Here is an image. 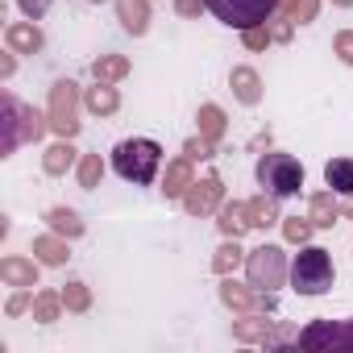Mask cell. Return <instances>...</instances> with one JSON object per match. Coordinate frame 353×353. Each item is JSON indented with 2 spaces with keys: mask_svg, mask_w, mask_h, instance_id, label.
<instances>
[{
  "mask_svg": "<svg viewBox=\"0 0 353 353\" xmlns=\"http://www.w3.org/2000/svg\"><path fill=\"white\" fill-rule=\"evenodd\" d=\"M258 188H262V196H270V200H287V196H299V188H303V166H299V158H291V154H262L258 158Z\"/></svg>",
  "mask_w": 353,
  "mask_h": 353,
  "instance_id": "7a4b0ae2",
  "label": "cell"
},
{
  "mask_svg": "<svg viewBox=\"0 0 353 353\" xmlns=\"http://www.w3.org/2000/svg\"><path fill=\"white\" fill-rule=\"evenodd\" d=\"M245 274H250V287H254V291H274V287H283V279L291 274V270H287V254H283L279 245H258V250H250V258H245Z\"/></svg>",
  "mask_w": 353,
  "mask_h": 353,
  "instance_id": "5b68a950",
  "label": "cell"
},
{
  "mask_svg": "<svg viewBox=\"0 0 353 353\" xmlns=\"http://www.w3.org/2000/svg\"><path fill=\"white\" fill-rule=\"evenodd\" d=\"M34 254H38L46 266H63V262H67V245L54 241V237H38V241H34Z\"/></svg>",
  "mask_w": 353,
  "mask_h": 353,
  "instance_id": "9a60e30c",
  "label": "cell"
},
{
  "mask_svg": "<svg viewBox=\"0 0 353 353\" xmlns=\"http://www.w3.org/2000/svg\"><path fill=\"white\" fill-rule=\"evenodd\" d=\"M332 46H336L341 63H349V67H353V34H336V42H332Z\"/></svg>",
  "mask_w": 353,
  "mask_h": 353,
  "instance_id": "f546056e",
  "label": "cell"
},
{
  "mask_svg": "<svg viewBox=\"0 0 353 353\" xmlns=\"http://www.w3.org/2000/svg\"><path fill=\"white\" fill-rule=\"evenodd\" d=\"M324 183L336 196H353V158H332L324 166Z\"/></svg>",
  "mask_w": 353,
  "mask_h": 353,
  "instance_id": "ba28073f",
  "label": "cell"
},
{
  "mask_svg": "<svg viewBox=\"0 0 353 353\" xmlns=\"http://www.w3.org/2000/svg\"><path fill=\"white\" fill-rule=\"evenodd\" d=\"M92 71H96V79H121V75L129 71V63H125V59H100Z\"/></svg>",
  "mask_w": 353,
  "mask_h": 353,
  "instance_id": "7402d4cb",
  "label": "cell"
},
{
  "mask_svg": "<svg viewBox=\"0 0 353 353\" xmlns=\"http://www.w3.org/2000/svg\"><path fill=\"white\" fill-rule=\"evenodd\" d=\"M332 5H353V0H332Z\"/></svg>",
  "mask_w": 353,
  "mask_h": 353,
  "instance_id": "836d02e7",
  "label": "cell"
},
{
  "mask_svg": "<svg viewBox=\"0 0 353 353\" xmlns=\"http://www.w3.org/2000/svg\"><path fill=\"white\" fill-rule=\"evenodd\" d=\"M5 38H9V46H13L17 54H34V50H42V30H38V26H9Z\"/></svg>",
  "mask_w": 353,
  "mask_h": 353,
  "instance_id": "30bf717a",
  "label": "cell"
},
{
  "mask_svg": "<svg viewBox=\"0 0 353 353\" xmlns=\"http://www.w3.org/2000/svg\"><path fill=\"white\" fill-rule=\"evenodd\" d=\"M233 92H237V100H241V104H258V96H262L258 71H250V67H237V71H233Z\"/></svg>",
  "mask_w": 353,
  "mask_h": 353,
  "instance_id": "8fae6325",
  "label": "cell"
},
{
  "mask_svg": "<svg viewBox=\"0 0 353 353\" xmlns=\"http://www.w3.org/2000/svg\"><path fill=\"white\" fill-rule=\"evenodd\" d=\"M200 121H204V133H208V141H212V137L221 133V125H225V117H221V108H216V104H208V108L200 112Z\"/></svg>",
  "mask_w": 353,
  "mask_h": 353,
  "instance_id": "603a6c76",
  "label": "cell"
},
{
  "mask_svg": "<svg viewBox=\"0 0 353 353\" xmlns=\"http://www.w3.org/2000/svg\"><path fill=\"white\" fill-rule=\"evenodd\" d=\"M63 303L75 307V312H83V307H88V291H83V283H71V287L63 291Z\"/></svg>",
  "mask_w": 353,
  "mask_h": 353,
  "instance_id": "d4e9b609",
  "label": "cell"
},
{
  "mask_svg": "<svg viewBox=\"0 0 353 353\" xmlns=\"http://www.w3.org/2000/svg\"><path fill=\"white\" fill-rule=\"evenodd\" d=\"M158 166H162V145L150 137H125L112 150V170L133 188H150L158 179Z\"/></svg>",
  "mask_w": 353,
  "mask_h": 353,
  "instance_id": "6da1fadb",
  "label": "cell"
},
{
  "mask_svg": "<svg viewBox=\"0 0 353 353\" xmlns=\"http://www.w3.org/2000/svg\"><path fill=\"white\" fill-rule=\"evenodd\" d=\"M92 5H100V0H92Z\"/></svg>",
  "mask_w": 353,
  "mask_h": 353,
  "instance_id": "e575fe53",
  "label": "cell"
},
{
  "mask_svg": "<svg viewBox=\"0 0 353 353\" xmlns=\"http://www.w3.org/2000/svg\"><path fill=\"white\" fill-rule=\"evenodd\" d=\"M332 216H336V204H332V192H328V196H316V200H312V225H320V229H328V225H332Z\"/></svg>",
  "mask_w": 353,
  "mask_h": 353,
  "instance_id": "d6986e66",
  "label": "cell"
},
{
  "mask_svg": "<svg viewBox=\"0 0 353 353\" xmlns=\"http://www.w3.org/2000/svg\"><path fill=\"white\" fill-rule=\"evenodd\" d=\"M287 5H291L295 21H312L316 17V0H287Z\"/></svg>",
  "mask_w": 353,
  "mask_h": 353,
  "instance_id": "4316f807",
  "label": "cell"
},
{
  "mask_svg": "<svg viewBox=\"0 0 353 353\" xmlns=\"http://www.w3.org/2000/svg\"><path fill=\"white\" fill-rule=\"evenodd\" d=\"M0 274H5L9 283H17V287H34V283H38V266H30V262H17V258L0 262Z\"/></svg>",
  "mask_w": 353,
  "mask_h": 353,
  "instance_id": "4fadbf2b",
  "label": "cell"
},
{
  "mask_svg": "<svg viewBox=\"0 0 353 353\" xmlns=\"http://www.w3.org/2000/svg\"><path fill=\"white\" fill-rule=\"evenodd\" d=\"M100 170H104V166H100V154H88V158L79 162V183H83V188H96V183H100Z\"/></svg>",
  "mask_w": 353,
  "mask_h": 353,
  "instance_id": "44dd1931",
  "label": "cell"
},
{
  "mask_svg": "<svg viewBox=\"0 0 353 353\" xmlns=\"http://www.w3.org/2000/svg\"><path fill=\"white\" fill-rule=\"evenodd\" d=\"M307 233H312V221H299V216L287 221V237L291 241H307Z\"/></svg>",
  "mask_w": 353,
  "mask_h": 353,
  "instance_id": "83f0119b",
  "label": "cell"
},
{
  "mask_svg": "<svg viewBox=\"0 0 353 353\" xmlns=\"http://www.w3.org/2000/svg\"><path fill=\"white\" fill-rule=\"evenodd\" d=\"M188 179H192V170H188V162H174V166L166 170V188H162V192H166V196H179L183 188H192Z\"/></svg>",
  "mask_w": 353,
  "mask_h": 353,
  "instance_id": "ac0fdd59",
  "label": "cell"
},
{
  "mask_svg": "<svg viewBox=\"0 0 353 353\" xmlns=\"http://www.w3.org/2000/svg\"><path fill=\"white\" fill-rule=\"evenodd\" d=\"M237 262H241V250H237V241H233V245H225V250H221L216 270H229V266H237Z\"/></svg>",
  "mask_w": 353,
  "mask_h": 353,
  "instance_id": "f1b7e54d",
  "label": "cell"
},
{
  "mask_svg": "<svg viewBox=\"0 0 353 353\" xmlns=\"http://www.w3.org/2000/svg\"><path fill=\"white\" fill-rule=\"evenodd\" d=\"M188 212L192 216H204V212H212L216 204H221V179H204V183H192V192H188Z\"/></svg>",
  "mask_w": 353,
  "mask_h": 353,
  "instance_id": "52a82bcc",
  "label": "cell"
},
{
  "mask_svg": "<svg viewBox=\"0 0 353 353\" xmlns=\"http://www.w3.org/2000/svg\"><path fill=\"white\" fill-rule=\"evenodd\" d=\"M266 42H270L266 26H254V30H245V46H254V50H258V46H266Z\"/></svg>",
  "mask_w": 353,
  "mask_h": 353,
  "instance_id": "4dcf8cb0",
  "label": "cell"
},
{
  "mask_svg": "<svg viewBox=\"0 0 353 353\" xmlns=\"http://www.w3.org/2000/svg\"><path fill=\"white\" fill-rule=\"evenodd\" d=\"M332 279H336V270H332L328 250L303 245L295 254V262H291V287L299 295H324V291H332Z\"/></svg>",
  "mask_w": 353,
  "mask_h": 353,
  "instance_id": "3957f363",
  "label": "cell"
},
{
  "mask_svg": "<svg viewBox=\"0 0 353 353\" xmlns=\"http://www.w3.org/2000/svg\"><path fill=\"white\" fill-rule=\"evenodd\" d=\"M71 162H75V150H71L67 141H59V145H54V150L46 154V174H63V170H67Z\"/></svg>",
  "mask_w": 353,
  "mask_h": 353,
  "instance_id": "2e32d148",
  "label": "cell"
},
{
  "mask_svg": "<svg viewBox=\"0 0 353 353\" xmlns=\"http://www.w3.org/2000/svg\"><path fill=\"white\" fill-rule=\"evenodd\" d=\"M117 104H121V96H117L104 79L88 92V108H92V112H117Z\"/></svg>",
  "mask_w": 353,
  "mask_h": 353,
  "instance_id": "5bb4252c",
  "label": "cell"
},
{
  "mask_svg": "<svg viewBox=\"0 0 353 353\" xmlns=\"http://www.w3.org/2000/svg\"><path fill=\"white\" fill-rule=\"evenodd\" d=\"M204 9L221 21V26H229V30H254V26H266L270 17H274V9H279V0H204Z\"/></svg>",
  "mask_w": 353,
  "mask_h": 353,
  "instance_id": "277c9868",
  "label": "cell"
},
{
  "mask_svg": "<svg viewBox=\"0 0 353 353\" xmlns=\"http://www.w3.org/2000/svg\"><path fill=\"white\" fill-rule=\"evenodd\" d=\"M204 5V0H179V13H196Z\"/></svg>",
  "mask_w": 353,
  "mask_h": 353,
  "instance_id": "1f68e13d",
  "label": "cell"
},
{
  "mask_svg": "<svg viewBox=\"0 0 353 353\" xmlns=\"http://www.w3.org/2000/svg\"><path fill=\"white\" fill-rule=\"evenodd\" d=\"M50 125H54L63 137H71V133L79 129V121H75V83H71V79L54 83V92H50Z\"/></svg>",
  "mask_w": 353,
  "mask_h": 353,
  "instance_id": "8992f818",
  "label": "cell"
},
{
  "mask_svg": "<svg viewBox=\"0 0 353 353\" xmlns=\"http://www.w3.org/2000/svg\"><path fill=\"white\" fill-rule=\"evenodd\" d=\"M121 5V21H125V30L129 34H145V0H117Z\"/></svg>",
  "mask_w": 353,
  "mask_h": 353,
  "instance_id": "7c38bea8",
  "label": "cell"
},
{
  "mask_svg": "<svg viewBox=\"0 0 353 353\" xmlns=\"http://www.w3.org/2000/svg\"><path fill=\"white\" fill-rule=\"evenodd\" d=\"M50 5H54V0H17V9L30 17V21H38V17H46L50 13Z\"/></svg>",
  "mask_w": 353,
  "mask_h": 353,
  "instance_id": "cb8c5ba5",
  "label": "cell"
},
{
  "mask_svg": "<svg viewBox=\"0 0 353 353\" xmlns=\"http://www.w3.org/2000/svg\"><path fill=\"white\" fill-rule=\"evenodd\" d=\"M34 312H38V320H54L59 316V295H38Z\"/></svg>",
  "mask_w": 353,
  "mask_h": 353,
  "instance_id": "484cf974",
  "label": "cell"
},
{
  "mask_svg": "<svg viewBox=\"0 0 353 353\" xmlns=\"http://www.w3.org/2000/svg\"><path fill=\"white\" fill-rule=\"evenodd\" d=\"M324 341H332V345H353V324H345V328L316 324V328H307V332L299 336V345H303V349H320Z\"/></svg>",
  "mask_w": 353,
  "mask_h": 353,
  "instance_id": "9c48e42d",
  "label": "cell"
},
{
  "mask_svg": "<svg viewBox=\"0 0 353 353\" xmlns=\"http://www.w3.org/2000/svg\"><path fill=\"white\" fill-rule=\"evenodd\" d=\"M21 307H26V295H17V299H9V316H17Z\"/></svg>",
  "mask_w": 353,
  "mask_h": 353,
  "instance_id": "d6a6232c",
  "label": "cell"
},
{
  "mask_svg": "<svg viewBox=\"0 0 353 353\" xmlns=\"http://www.w3.org/2000/svg\"><path fill=\"white\" fill-rule=\"evenodd\" d=\"M50 225H54L59 233H67V237H79V233H83V221H79L71 208H54V212H50Z\"/></svg>",
  "mask_w": 353,
  "mask_h": 353,
  "instance_id": "e0dca14e",
  "label": "cell"
},
{
  "mask_svg": "<svg viewBox=\"0 0 353 353\" xmlns=\"http://www.w3.org/2000/svg\"><path fill=\"white\" fill-rule=\"evenodd\" d=\"M245 225H254V229H262V225H274V208H270V196H266V204H245Z\"/></svg>",
  "mask_w": 353,
  "mask_h": 353,
  "instance_id": "ffe728a7",
  "label": "cell"
}]
</instances>
